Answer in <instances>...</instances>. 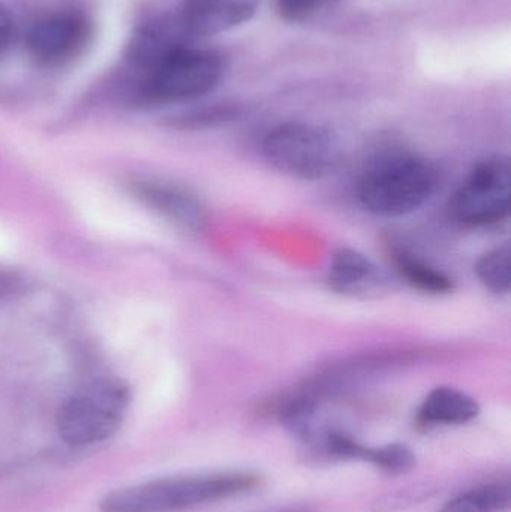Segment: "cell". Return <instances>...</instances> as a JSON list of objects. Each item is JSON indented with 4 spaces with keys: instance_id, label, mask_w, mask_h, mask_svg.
<instances>
[{
    "instance_id": "2",
    "label": "cell",
    "mask_w": 511,
    "mask_h": 512,
    "mask_svg": "<svg viewBox=\"0 0 511 512\" xmlns=\"http://www.w3.org/2000/svg\"><path fill=\"white\" fill-rule=\"evenodd\" d=\"M437 182L434 167L425 159L393 153L363 171L357 195L372 215L399 218L420 209L434 194Z\"/></svg>"
},
{
    "instance_id": "4",
    "label": "cell",
    "mask_w": 511,
    "mask_h": 512,
    "mask_svg": "<svg viewBox=\"0 0 511 512\" xmlns=\"http://www.w3.org/2000/svg\"><path fill=\"white\" fill-rule=\"evenodd\" d=\"M129 405V391L116 379H96L78 388L60 406L57 430L72 447L107 441L119 430Z\"/></svg>"
},
{
    "instance_id": "18",
    "label": "cell",
    "mask_w": 511,
    "mask_h": 512,
    "mask_svg": "<svg viewBox=\"0 0 511 512\" xmlns=\"http://www.w3.org/2000/svg\"><path fill=\"white\" fill-rule=\"evenodd\" d=\"M12 21L8 11L0 5V51L8 45L11 39Z\"/></svg>"
},
{
    "instance_id": "6",
    "label": "cell",
    "mask_w": 511,
    "mask_h": 512,
    "mask_svg": "<svg viewBox=\"0 0 511 512\" xmlns=\"http://www.w3.org/2000/svg\"><path fill=\"white\" fill-rule=\"evenodd\" d=\"M511 165L506 156L479 162L449 203V213L467 227H488L509 218Z\"/></svg>"
},
{
    "instance_id": "11",
    "label": "cell",
    "mask_w": 511,
    "mask_h": 512,
    "mask_svg": "<svg viewBox=\"0 0 511 512\" xmlns=\"http://www.w3.org/2000/svg\"><path fill=\"white\" fill-rule=\"evenodd\" d=\"M393 262L402 279L420 291L441 295L449 294L455 289V283L446 273L420 261L407 251H396L393 254Z\"/></svg>"
},
{
    "instance_id": "13",
    "label": "cell",
    "mask_w": 511,
    "mask_h": 512,
    "mask_svg": "<svg viewBox=\"0 0 511 512\" xmlns=\"http://www.w3.org/2000/svg\"><path fill=\"white\" fill-rule=\"evenodd\" d=\"M480 282L497 294H507L511 285V251L509 245L497 246L477 261Z\"/></svg>"
},
{
    "instance_id": "9",
    "label": "cell",
    "mask_w": 511,
    "mask_h": 512,
    "mask_svg": "<svg viewBox=\"0 0 511 512\" xmlns=\"http://www.w3.org/2000/svg\"><path fill=\"white\" fill-rule=\"evenodd\" d=\"M327 280L333 291L347 295L375 294L387 283L383 271L368 256L348 248L333 255Z\"/></svg>"
},
{
    "instance_id": "14",
    "label": "cell",
    "mask_w": 511,
    "mask_h": 512,
    "mask_svg": "<svg viewBox=\"0 0 511 512\" xmlns=\"http://www.w3.org/2000/svg\"><path fill=\"white\" fill-rule=\"evenodd\" d=\"M147 197L155 201L159 209L164 210L168 216L176 219V221L183 222V224L194 227L203 219L201 207L198 206L197 201L192 200L189 195L183 194V192L167 188H152Z\"/></svg>"
},
{
    "instance_id": "16",
    "label": "cell",
    "mask_w": 511,
    "mask_h": 512,
    "mask_svg": "<svg viewBox=\"0 0 511 512\" xmlns=\"http://www.w3.org/2000/svg\"><path fill=\"white\" fill-rule=\"evenodd\" d=\"M330 2L332 0H278V8L287 20L300 21L311 17Z\"/></svg>"
},
{
    "instance_id": "15",
    "label": "cell",
    "mask_w": 511,
    "mask_h": 512,
    "mask_svg": "<svg viewBox=\"0 0 511 512\" xmlns=\"http://www.w3.org/2000/svg\"><path fill=\"white\" fill-rule=\"evenodd\" d=\"M368 462L387 474L404 475L416 468L417 457L407 445L390 444L371 448Z\"/></svg>"
},
{
    "instance_id": "10",
    "label": "cell",
    "mask_w": 511,
    "mask_h": 512,
    "mask_svg": "<svg viewBox=\"0 0 511 512\" xmlns=\"http://www.w3.org/2000/svg\"><path fill=\"white\" fill-rule=\"evenodd\" d=\"M480 406L464 391L450 387L432 390L420 406L417 421L422 426L465 424L479 415Z\"/></svg>"
},
{
    "instance_id": "7",
    "label": "cell",
    "mask_w": 511,
    "mask_h": 512,
    "mask_svg": "<svg viewBox=\"0 0 511 512\" xmlns=\"http://www.w3.org/2000/svg\"><path fill=\"white\" fill-rule=\"evenodd\" d=\"M92 24L77 9L48 12L30 26L26 36L29 56L42 66H62L77 59L89 44Z\"/></svg>"
},
{
    "instance_id": "3",
    "label": "cell",
    "mask_w": 511,
    "mask_h": 512,
    "mask_svg": "<svg viewBox=\"0 0 511 512\" xmlns=\"http://www.w3.org/2000/svg\"><path fill=\"white\" fill-rule=\"evenodd\" d=\"M141 71L138 96L144 102L176 104L215 89L222 77V62L215 53L183 42Z\"/></svg>"
},
{
    "instance_id": "8",
    "label": "cell",
    "mask_w": 511,
    "mask_h": 512,
    "mask_svg": "<svg viewBox=\"0 0 511 512\" xmlns=\"http://www.w3.org/2000/svg\"><path fill=\"white\" fill-rule=\"evenodd\" d=\"M260 0H186L180 23L189 36L227 32L248 21Z\"/></svg>"
},
{
    "instance_id": "17",
    "label": "cell",
    "mask_w": 511,
    "mask_h": 512,
    "mask_svg": "<svg viewBox=\"0 0 511 512\" xmlns=\"http://www.w3.org/2000/svg\"><path fill=\"white\" fill-rule=\"evenodd\" d=\"M428 492L426 490H401V492L395 493V495L381 499V502L378 501L377 511H392L396 510V508H404L407 504L422 501V499L426 498Z\"/></svg>"
},
{
    "instance_id": "19",
    "label": "cell",
    "mask_w": 511,
    "mask_h": 512,
    "mask_svg": "<svg viewBox=\"0 0 511 512\" xmlns=\"http://www.w3.org/2000/svg\"><path fill=\"white\" fill-rule=\"evenodd\" d=\"M291 512H302V511H291Z\"/></svg>"
},
{
    "instance_id": "5",
    "label": "cell",
    "mask_w": 511,
    "mask_h": 512,
    "mask_svg": "<svg viewBox=\"0 0 511 512\" xmlns=\"http://www.w3.org/2000/svg\"><path fill=\"white\" fill-rule=\"evenodd\" d=\"M263 155L276 170L297 179H320L336 161L330 132L308 123L276 126L263 140Z\"/></svg>"
},
{
    "instance_id": "1",
    "label": "cell",
    "mask_w": 511,
    "mask_h": 512,
    "mask_svg": "<svg viewBox=\"0 0 511 512\" xmlns=\"http://www.w3.org/2000/svg\"><path fill=\"white\" fill-rule=\"evenodd\" d=\"M258 477L243 472L174 477L138 484L105 496L101 512H182L251 492Z\"/></svg>"
},
{
    "instance_id": "12",
    "label": "cell",
    "mask_w": 511,
    "mask_h": 512,
    "mask_svg": "<svg viewBox=\"0 0 511 512\" xmlns=\"http://www.w3.org/2000/svg\"><path fill=\"white\" fill-rule=\"evenodd\" d=\"M510 502L507 484H489L456 496L440 512H501L510 507Z\"/></svg>"
}]
</instances>
